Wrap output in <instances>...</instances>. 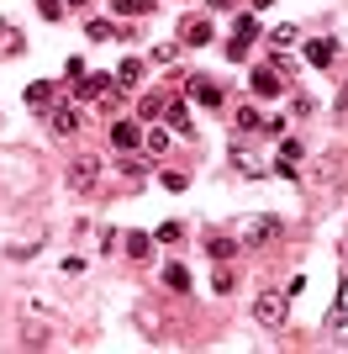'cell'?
I'll use <instances>...</instances> for the list:
<instances>
[{"label": "cell", "instance_id": "obj_1", "mask_svg": "<svg viewBox=\"0 0 348 354\" xmlns=\"http://www.w3.org/2000/svg\"><path fill=\"white\" fill-rule=\"evenodd\" d=\"M285 312H290L285 291H259V296H253V323H259V328H280V323H285Z\"/></svg>", "mask_w": 348, "mask_h": 354}, {"label": "cell", "instance_id": "obj_2", "mask_svg": "<svg viewBox=\"0 0 348 354\" xmlns=\"http://www.w3.org/2000/svg\"><path fill=\"white\" fill-rule=\"evenodd\" d=\"M95 185H101V159H95V153H79V159L69 164V191L85 196V191H95Z\"/></svg>", "mask_w": 348, "mask_h": 354}, {"label": "cell", "instance_id": "obj_3", "mask_svg": "<svg viewBox=\"0 0 348 354\" xmlns=\"http://www.w3.org/2000/svg\"><path fill=\"white\" fill-rule=\"evenodd\" d=\"M74 95H79V106L85 101H116V74H90V80L74 85Z\"/></svg>", "mask_w": 348, "mask_h": 354}, {"label": "cell", "instance_id": "obj_4", "mask_svg": "<svg viewBox=\"0 0 348 354\" xmlns=\"http://www.w3.org/2000/svg\"><path fill=\"white\" fill-rule=\"evenodd\" d=\"M248 90H253L259 101H275L280 90H285V85H280V69H253V74H248Z\"/></svg>", "mask_w": 348, "mask_h": 354}, {"label": "cell", "instance_id": "obj_5", "mask_svg": "<svg viewBox=\"0 0 348 354\" xmlns=\"http://www.w3.org/2000/svg\"><path fill=\"white\" fill-rule=\"evenodd\" d=\"M301 53H306V64L327 69V64L338 59V43H333V37H311V43H301Z\"/></svg>", "mask_w": 348, "mask_h": 354}, {"label": "cell", "instance_id": "obj_6", "mask_svg": "<svg viewBox=\"0 0 348 354\" xmlns=\"http://www.w3.org/2000/svg\"><path fill=\"white\" fill-rule=\"evenodd\" d=\"M79 127H85L79 106H53V133H58V138H74Z\"/></svg>", "mask_w": 348, "mask_h": 354}, {"label": "cell", "instance_id": "obj_7", "mask_svg": "<svg viewBox=\"0 0 348 354\" xmlns=\"http://www.w3.org/2000/svg\"><path fill=\"white\" fill-rule=\"evenodd\" d=\"M190 95H195L201 106H222V85L211 80V74H195V80H190Z\"/></svg>", "mask_w": 348, "mask_h": 354}, {"label": "cell", "instance_id": "obj_8", "mask_svg": "<svg viewBox=\"0 0 348 354\" xmlns=\"http://www.w3.org/2000/svg\"><path fill=\"white\" fill-rule=\"evenodd\" d=\"M111 143L122 148V153H132V148L143 143V127H137V122H111Z\"/></svg>", "mask_w": 348, "mask_h": 354}, {"label": "cell", "instance_id": "obj_9", "mask_svg": "<svg viewBox=\"0 0 348 354\" xmlns=\"http://www.w3.org/2000/svg\"><path fill=\"white\" fill-rule=\"evenodd\" d=\"M275 238H280V222H275V217H259V222H248V243H253V249L275 243Z\"/></svg>", "mask_w": 348, "mask_h": 354}, {"label": "cell", "instance_id": "obj_10", "mask_svg": "<svg viewBox=\"0 0 348 354\" xmlns=\"http://www.w3.org/2000/svg\"><path fill=\"white\" fill-rule=\"evenodd\" d=\"M164 122H169V127H174V133H195V127H190V106L185 101H169V106H164Z\"/></svg>", "mask_w": 348, "mask_h": 354}, {"label": "cell", "instance_id": "obj_11", "mask_svg": "<svg viewBox=\"0 0 348 354\" xmlns=\"http://www.w3.org/2000/svg\"><path fill=\"white\" fill-rule=\"evenodd\" d=\"M206 254H211V265H227L232 254H238V243H232V238H222V233H211V238H206Z\"/></svg>", "mask_w": 348, "mask_h": 354}, {"label": "cell", "instance_id": "obj_12", "mask_svg": "<svg viewBox=\"0 0 348 354\" xmlns=\"http://www.w3.org/2000/svg\"><path fill=\"white\" fill-rule=\"evenodd\" d=\"M185 43H190V48H206V43H211V21H206V16L185 21Z\"/></svg>", "mask_w": 348, "mask_h": 354}, {"label": "cell", "instance_id": "obj_13", "mask_svg": "<svg viewBox=\"0 0 348 354\" xmlns=\"http://www.w3.org/2000/svg\"><path fill=\"white\" fill-rule=\"evenodd\" d=\"M143 80V59H122L116 64V85H137Z\"/></svg>", "mask_w": 348, "mask_h": 354}, {"label": "cell", "instance_id": "obj_14", "mask_svg": "<svg viewBox=\"0 0 348 354\" xmlns=\"http://www.w3.org/2000/svg\"><path fill=\"white\" fill-rule=\"evenodd\" d=\"M122 249H127L132 259H148V249H153V238H148V233H127V238H122Z\"/></svg>", "mask_w": 348, "mask_h": 354}, {"label": "cell", "instance_id": "obj_15", "mask_svg": "<svg viewBox=\"0 0 348 354\" xmlns=\"http://www.w3.org/2000/svg\"><path fill=\"white\" fill-rule=\"evenodd\" d=\"M164 286H169V291H190V270L185 265H164Z\"/></svg>", "mask_w": 348, "mask_h": 354}, {"label": "cell", "instance_id": "obj_16", "mask_svg": "<svg viewBox=\"0 0 348 354\" xmlns=\"http://www.w3.org/2000/svg\"><path fill=\"white\" fill-rule=\"evenodd\" d=\"M27 106H37V111H43V106H53V85H48V80L27 85Z\"/></svg>", "mask_w": 348, "mask_h": 354}, {"label": "cell", "instance_id": "obj_17", "mask_svg": "<svg viewBox=\"0 0 348 354\" xmlns=\"http://www.w3.org/2000/svg\"><path fill=\"white\" fill-rule=\"evenodd\" d=\"M253 32H259V16H238V21H232V37H238V43H253Z\"/></svg>", "mask_w": 348, "mask_h": 354}, {"label": "cell", "instance_id": "obj_18", "mask_svg": "<svg viewBox=\"0 0 348 354\" xmlns=\"http://www.w3.org/2000/svg\"><path fill=\"white\" fill-rule=\"evenodd\" d=\"M111 11L116 16H148V11H153V0H111Z\"/></svg>", "mask_w": 348, "mask_h": 354}, {"label": "cell", "instance_id": "obj_19", "mask_svg": "<svg viewBox=\"0 0 348 354\" xmlns=\"http://www.w3.org/2000/svg\"><path fill=\"white\" fill-rule=\"evenodd\" d=\"M85 37H90V43H111V37H116V21H90Z\"/></svg>", "mask_w": 348, "mask_h": 354}, {"label": "cell", "instance_id": "obj_20", "mask_svg": "<svg viewBox=\"0 0 348 354\" xmlns=\"http://www.w3.org/2000/svg\"><path fill=\"white\" fill-rule=\"evenodd\" d=\"M301 153H306V148H301V138H280V164H296V159H301Z\"/></svg>", "mask_w": 348, "mask_h": 354}, {"label": "cell", "instance_id": "obj_21", "mask_svg": "<svg viewBox=\"0 0 348 354\" xmlns=\"http://www.w3.org/2000/svg\"><path fill=\"white\" fill-rule=\"evenodd\" d=\"M238 133H264V117L243 106V111H238Z\"/></svg>", "mask_w": 348, "mask_h": 354}, {"label": "cell", "instance_id": "obj_22", "mask_svg": "<svg viewBox=\"0 0 348 354\" xmlns=\"http://www.w3.org/2000/svg\"><path fill=\"white\" fill-rule=\"evenodd\" d=\"M0 43H6V53H21V48H27V43H21V32L6 27V21H0Z\"/></svg>", "mask_w": 348, "mask_h": 354}, {"label": "cell", "instance_id": "obj_23", "mask_svg": "<svg viewBox=\"0 0 348 354\" xmlns=\"http://www.w3.org/2000/svg\"><path fill=\"white\" fill-rule=\"evenodd\" d=\"M69 11V6H64V0H37V16H43V21H58V16Z\"/></svg>", "mask_w": 348, "mask_h": 354}, {"label": "cell", "instance_id": "obj_24", "mask_svg": "<svg viewBox=\"0 0 348 354\" xmlns=\"http://www.w3.org/2000/svg\"><path fill=\"white\" fill-rule=\"evenodd\" d=\"M159 185H164V191H185V185H190V175H180V169H164V175H159Z\"/></svg>", "mask_w": 348, "mask_h": 354}, {"label": "cell", "instance_id": "obj_25", "mask_svg": "<svg viewBox=\"0 0 348 354\" xmlns=\"http://www.w3.org/2000/svg\"><path fill=\"white\" fill-rule=\"evenodd\" d=\"M211 291H217V296H222V291H232V270H227V265L211 270Z\"/></svg>", "mask_w": 348, "mask_h": 354}, {"label": "cell", "instance_id": "obj_26", "mask_svg": "<svg viewBox=\"0 0 348 354\" xmlns=\"http://www.w3.org/2000/svg\"><path fill=\"white\" fill-rule=\"evenodd\" d=\"M48 344V328H27V333H21V349H43Z\"/></svg>", "mask_w": 348, "mask_h": 354}, {"label": "cell", "instance_id": "obj_27", "mask_svg": "<svg viewBox=\"0 0 348 354\" xmlns=\"http://www.w3.org/2000/svg\"><path fill=\"white\" fill-rule=\"evenodd\" d=\"M143 169H148V164H143V159H132V153H127V159H122V175H127L132 185H137V180H143Z\"/></svg>", "mask_w": 348, "mask_h": 354}, {"label": "cell", "instance_id": "obj_28", "mask_svg": "<svg viewBox=\"0 0 348 354\" xmlns=\"http://www.w3.org/2000/svg\"><path fill=\"white\" fill-rule=\"evenodd\" d=\"M269 43H275V48H290V43H296V27H275V32H269Z\"/></svg>", "mask_w": 348, "mask_h": 354}, {"label": "cell", "instance_id": "obj_29", "mask_svg": "<svg viewBox=\"0 0 348 354\" xmlns=\"http://www.w3.org/2000/svg\"><path fill=\"white\" fill-rule=\"evenodd\" d=\"M180 233H185L180 222H164V227H159V243H180Z\"/></svg>", "mask_w": 348, "mask_h": 354}, {"label": "cell", "instance_id": "obj_30", "mask_svg": "<svg viewBox=\"0 0 348 354\" xmlns=\"http://www.w3.org/2000/svg\"><path fill=\"white\" fill-rule=\"evenodd\" d=\"M148 148H153V153H164V148H169V133H164V127H153V133H148Z\"/></svg>", "mask_w": 348, "mask_h": 354}, {"label": "cell", "instance_id": "obj_31", "mask_svg": "<svg viewBox=\"0 0 348 354\" xmlns=\"http://www.w3.org/2000/svg\"><path fill=\"white\" fill-rule=\"evenodd\" d=\"M227 59H232V64H243V59H248V43H238V37H232V43H227Z\"/></svg>", "mask_w": 348, "mask_h": 354}, {"label": "cell", "instance_id": "obj_32", "mask_svg": "<svg viewBox=\"0 0 348 354\" xmlns=\"http://www.w3.org/2000/svg\"><path fill=\"white\" fill-rule=\"evenodd\" d=\"M206 6H211V11H232V0H206Z\"/></svg>", "mask_w": 348, "mask_h": 354}, {"label": "cell", "instance_id": "obj_33", "mask_svg": "<svg viewBox=\"0 0 348 354\" xmlns=\"http://www.w3.org/2000/svg\"><path fill=\"white\" fill-rule=\"evenodd\" d=\"M338 106H348V80H343V95H338Z\"/></svg>", "mask_w": 348, "mask_h": 354}, {"label": "cell", "instance_id": "obj_34", "mask_svg": "<svg viewBox=\"0 0 348 354\" xmlns=\"http://www.w3.org/2000/svg\"><path fill=\"white\" fill-rule=\"evenodd\" d=\"M253 6H259V11H264V6H275V0H253Z\"/></svg>", "mask_w": 348, "mask_h": 354}, {"label": "cell", "instance_id": "obj_35", "mask_svg": "<svg viewBox=\"0 0 348 354\" xmlns=\"http://www.w3.org/2000/svg\"><path fill=\"white\" fill-rule=\"evenodd\" d=\"M64 6H90V0H64Z\"/></svg>", "mask_w": 348, "mask_h": 354}]
</instances>
